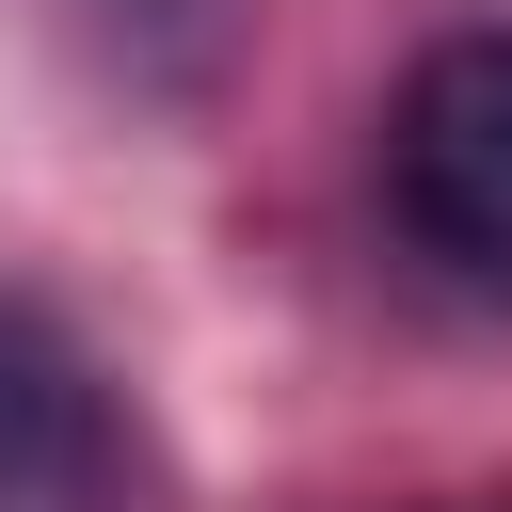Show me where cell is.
Segmentation results:
<instances>
[{"label": "cell", "instance_id": "obj_2", "mask_svg": "<svg viewBox=\"0 0 512 512\" xmlns=\"http://www.w3.org/2000/svg\"><path fill=\"white\" fill-rule=\"evenodd\" d=\"M0 512H144L128 384L32 288H0Z\"/></svg>", "mask_w": 512, "mask_h": 512}, {"label": "cell", "instance_id": "obj_1", "mask_svg": "<svg viewBox=\"0 0 512 512\" xmlns=\"http://www.w3.org/2000/svg\"><path fill=\"white\" fill-rule=\"evenodd\" d=\"M384 192L448 272H512V16H464L384 96Z\"/></svg>", "mask_w": 512, "mask_h": 512}]
</instances>
